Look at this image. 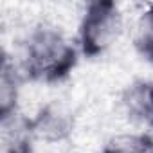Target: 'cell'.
<instances>
[{
	"label": "cell",
	"instance_id": "1",
	"mask_svg": "<svg viewBox=\"0 0 153 153\" xmlns=\"http://www.w3.org/2000/svg\"><path fill=\"white\" fill-rule=\"evenodd\" d=\"M29 58H31V67L36 72L56 78L68 68L74 52L59 40V36L47 31L34 36Z\"/></svg>",
	"mask_w": 153,
	"mask_h": 153
},
{
	"label": "cell",
	"instance_id": "2",
	"mask_svg": "<svg viewBox=\"0 0 153 153\" xmlns=\"http://www.w3.org/2000/svg\"><path fill=\"white\" fill-rule=\"evenodd\" d=\"M117 25V13L114 11L112 4H94L85 20V49L88 52L103 49L115 34Z\"/></svg>",
	"mask_w": 153,
	"mask_h": 153
},
{
	"label": "cell",
	"instance_id": "3",
	"mask_svg": "<svg viewBox=\"0 0 153 153\" xmlns=\"http://www.w3.org/2000/svg\"><path fill=\"white\" fill-rule=\"evenodd\" d=\"M142 43H144V51H146L149 56H153V13H148L146 20H144Z\"/></svg>",
	"mask_w": 153,
	"mask_h": 153
}]
</instances>
